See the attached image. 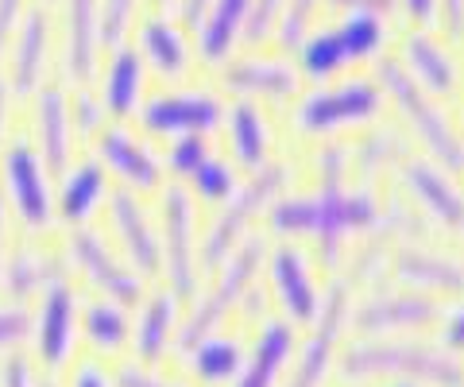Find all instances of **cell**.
Listing matches in <instances>:
<instances>
[{
  "label": "cell",
  "instance_id": "51",
  "mask_svg": "<svg viewBox=\"0 0 464 387\" xmlns=\"http://www.w3.org/2000/svg\"><path fill=\"white\" fill-rule=\"evenodd\" d=\"M445 341H449V345H453V349H464V310L457 314L453 322H449V329H445Z\"/></svg>",
  "mask_w": 464,
  "mask_h": 387
},
{
  "label": "cell",
  "instance_id": "11",
  "mask_svg": "<svg viewBox=\"0 0 464 387\" xmlns=\"http://www.w3.org/2000/svg\"><path fill=\"white\" fill-rule=\"evenodd\" d=\"M70 252H74V260L82 264L85 276L93 279V286H101L112 303H136V298H140V279L112 260L97 233H85V228H78V233L70 237Z\"/></svg>",
  "mask_w": 464,
  "mask_h": 387
},
{
  "label": "cell",
  "instance_id": "17",
  "mask_svg": "<svg viewBox=\"0 0 464 387\" xmlns=\"http://www.w3.org/2000/svg\"><path fill=\"white\" fill-rule=\"evenodd\" d=\"M112 218H116V228H121L124 248H128V256H132V264L140 271H155L159 260H163V252H159V240L148 228V221H143L140 202L128 190L112 194Z\"/></svg>",
  "mask_w": 464,
  "mask_h": 387
},
{
  "label": "cell",
  "instance_id": "9",
  "mask_svg": "<svg viewBox=\"0 0 464 387\" xmlns=\"http://www.w3.org/2000/svg\"><path fill=\"white\" fill-rule=\"evenodd\" d=\"M163 237H167L163 264H167L170 286L179 298H190L194 295V248H190L194 213H190V202H186L182 190H170L163 202Z\"/></svg>",
  "mask_w": 464,
  "mask_h": 387
},
{
  "label": "cell",
  "instance_id": "30",
  "mask_svg": "<svg viewBox=\"0 0 464 387\" xmlns=\"http://www.w3.org/2000/svg\"><path fill=\"white\" fill-rule=\"evenodd\" d=\"M170 325H174V298L170 295H155L148 310L140 318V329H136V353L143 361H159L170 341Z\"/></svg>",
  "mask_w": 464,
  "mask_h": 387
},
{
  "label": "cell",
  "instance_id": "6",
  "mask_svg": "<svg viewBox=\"0 0 464 387\" xmlns=\"http://www.w3.org/2000/svg\"><path fill=\"white\" fill-rule=\"evenodd\" d=\"M283 182H286V170L283 167H267V170H259L248 186H244V190L237 194V202L217 218L213 233L206 240V267H217L221 260H228L232 245H237V237L244 233V225L252 221V213L264 202H271V198L283 190Z\"/></svg>",
  "mask_w": 464,
  "mask_h": 387
},
{
  "label": "cell",
  "instance_id": "55",
  "mask_svg": "<svg viewBox=\"0 0 464 387\" xmlns=\"http://www.w3.org/2000/svg\"><path fill=\"white\" fill-rule=\"evenodd\" d=\"M43 387H51V383H43Z\"/></svg>",
  "mask_w": 464,
  "mask_h": 387
},
{
  "label": "cell",
  "instance_id": "35",
  "mask_svg": "<svg viewBox=\"0 0 464 387\" xmlns=\"http://www.w3.org/2000/svg\"><path fill=\"white\" fill-rule=\"evenodd\" d=\"M344 63H348V54L341 47L337 32H317L306 47H302V66H306V74H314V78H325L333 70H341Z\"/></svg>",
  "mask_w": 464,
  "mask_h": 387
},
{
  "label": "cell",
  "instance_id": "18",
  "mask_svg": "<svg viewBox=\"0 0 464 387\" xmlns=\"http://www.w3.org/2000/svg\"><path fill=\"white\" fill-rule=\"evenodd\" d=\"M225 85H232L240 93L290 97L298 90V74L286 63H275V59H240L225 70Z\"/></svg>",
  "mask_w": 464,
  "mask_h": 387
},
{
  "label": "cell",
  "instance_id": "22",
  "mask_svg": "<svg viewBox=\"0 0 464 387\" xmlns=\"http://www.w3.org/2000/svg\"><path fill=\"white\" fill-rule=\"evenodd\" d=\"M406 182H411V190L422 198V202L430 206V213L441 225L464 228V202H460L453 190H449V182L438 175V170H430L422 163H406Z\"/></svg>",
  "mask_w": 464,
  "mask_h": 387
},
{
  "label": "cell",
  "instance_id": "15",
  "mask_svg": "<svg viewBox=\"0 0 464 387\" xmlns=\"http://www.w3.org/2000/svg\"><path fill=\"white\" fill-rule=\"evenodd\" d=\"M35 136H39V160H47L51 170H66V155H70V112H66V97H63L58 85L39 90Z\"/></svg>",
  "mask_w": 464,
  "mask_h": 387
},
{
  "label": "cell",
  "instance_id": "19",
  "mask_svg": "<svg viewBox=\"0 0 464 387\" xmlns=\"http://www.w3.org/2000/svg\"><path fill=\"white\" fill-rule=\"evenodd\" d=\"M101 160H105L121 179H128L132 186H140V190H151V186L159 182V163H155V155L143 148V143H136L132 136L116 132V128L101 136Z\"/></svg>",
  "mask_w": 464,
  "mask_h": 387
},
{
  "label": "cell",
  "instance_id": "21",
  "mask_svg": "<svg viewBox=\"0 0 464 387\" xmlns=\"http://www.w3.org/2000/svg\"><path fill=\"white\" fill-rule=\"evenodd\" d=\"M140 93H143V63L136 51L121 47L109 63L105 85H101V105L116 112V117H128L140 105Z\"/></svg>",
  "mask_w": 464,
  "mask_h": 387
},
{
  "label": "cell",
  "instance_id": "39",
  "mask_svg": "<svg viewBox=\"0 0 464 387\" xmlns=\"http://www.w3.org/2000/svg\"><path fill=\"white\" fill-rule=\"evenodd\" d=\"M206 160H209V148L201 136H179V143L170 148V167L182 170V175H194Z\"/></svg>",
  "mask_w": 464,
  "mask_h": 387
},
{
  "label": "cell",
  "instance_id": "48",
  "mask_svg": "<svg viewBox=\"0 0 464 387\" xmlns=\"http://www.w3.org/2000/svg\"><path fill=\"white\" fill-rule=\"evenodd\" d=\"M70 387H109V380H105V372H101L97 364H82Z\"/></svg>",
  "mask_w": 464,
  "mask_h": 387
},
{
  "label": "cell",
  "instance_id": "37",
  "mask_svg": "<svg viewBox=\"0 0 464 387\" xmlns=\"http://www.w3.org/2000/svg\"><path fill=\"white\" fill-rule=\"evenodd\" d=\"M32 337V314L24 306H0V353L16 349Z\"/></svg>",
  "mask_w": 464,
  "mask_h": 387
},
{
  "label": "cell",
  "instance_id": "43",
  "mask_svg": "<svg viewBox=\"0 0 464 387\" xmlns=\"http://www.w3.org/2000/svg\"><path fill=\"white\" fill-rule=\"evenodd\" d=\"M24 16V0H0V54L12 43V32H16V24Z\"/></svg>",
  "mask_w": 464,
  "mask_h": 387
},
{
  "label": "cell",
  "instance_id": "40",
  "mask_svg": "<svg viewBox=\"0 0 464 387\" xmlns=\"http://www.w3.org/2000/svg\"><path fill=\"white\" fill-rule=\"evenodd\" d=\"M283 5H286V0H252L248 20H244V35H248L252 43H259V39L271 32V24L283 12Z\"/></svg>",
  "mask_w": 464,
  "mask_h": 387
},
{
  "label": "cell",
  "instance_id": "24",
  "mask_svg": "<svg viewBox=\"0 0 464 387\" xmlns=\"http://www.w3.org/2000/svg\"><path fill=\"white\" fill-rule=\"evenodd\" d=\"M58 276H63L58 260H51V256H43V252H20V256H12V260L0 267L5 291L16 295V298L35 295V291H47L51 283H58Z\"/></svg>",
  "mask_w": 464,
  "mask_h": 387
},
{
  "label": "cell",
  "instance_id": "14",
  "mask_svg": "<svg viewBox=\"0 0 464 387\" xmlns=\"http://www.w3.org/2000/svg\"><path fill=\"white\" fill-rule=\"evenodd\" d=\"M101 43V0H66V70L70 78H93Z\"/></svg>",
  "mask_w": 464,
  "mask_h": 387
},
{
  "label": "cell",
  "instance_id": "34",
  "mask_svg": "<svg viewBox=\"0 0 464 387\" xmlns=\"http://www.w3.org/2000/svg\"><path fill=\"white\" fill-rule=\"evenodd\" d=\"M85 334L97 349H121L128 341V318L116 303H93L85 310Z\"/></svg>",
  "mask_w": 464,
  "mask_h": 387
},
{
  "label": "cell",
  "instance_id": "54",
  "mask_svg": "<svg viewBox=\"0 0 464 387\" xmlns=\"http://www.w3.org/2000/svg\"><path fill=\"white\" fill-rule=\"evenodd\" d=\"M0 245H5V198H0ZM5 267V264H0Z\"/></svg>",
  "mask_w": 464,
  "mask_h": 387
},
{
  "label": "cell",
  "instance_id": "52",
  "mask_svg": "<svg viewBox=\"0 0 464 387\" xmlns=\"http://www.w3.org/2000/svg\"><path fill=\"white\" fill-rule=\"evenodd\" d=\"M406 8H411V16H418V20H433V0H406Z\"/></svg>",
  "mask_w": 464,
  "mask_h": 387
},
{
  "label": "cell",
  "instance_id": "8",
  "mask_svg": "<svg viewBox=\"0 0 464 387\" xmlns=\"http://www.w3.org/2000/svg\"><path fill=\"white\" fill-rule=\"evenodd\" d=\"M380 109V90L372 82H344L337 90H322L314 93L298 112V124L306 132H329L348 121H368Z\"/></svg>",
  "mask_w": 464,
  "mask_h": 387
},
{
  "label": "cell",
  "instance_id": "10",
  "mask_svg": "<svg viewBox=\"0 0 464 387\" xmlns=\"http://www.w3.org/2000/svg\"><path fill=\"white\" fill-rule=\"evenodd\" d=\"M32 329L39 361L47 368H58L70 356V345H74V295H70L66 283H51L43 291V306Z\"/></svg>",
  "mask_w": 464,
  "mask_h": 387
},
{
  "label": "cell",
  "instance_id": "12",
  "mask_svg": "<svg viewBox=\"0 0 464 387\" xmlns=\"http://www.w3.org/2000/svg\"><path fill=\"white\" fill-rule=\"evenodd\" d=\"M344 310H348V295H344V286H333L329 298H325L322 322H317L314 337L306 341L302 364H298L295 380H290L286 387H317V383L325 380V368H329L333 345H337V334H341V325H344Z\"/></svg>",
  "mask_w": 464,
  "mask_h": 387
},
{
  "label": "cell",
  "instance_id": "1",
  "mask_svg": "<svg viewBox=\"0 0 464 387\" xmlns=\"http://www.w3.org/2000/svg\"><path fill=\"white\" fill-rule=\"evenodd\" d=\"M375 221L372 198H344L341 186H322V194L310 202H283L271 213V225L279 233H314L325 240V248H337L341 233L368 228Z\"/></svg>",
  "mask_w": 464,
  "mask_h": 387
},
{
  "label": "cell",
  "instance_id": "28",
  "mask_svg": "<svg viewBox=\"0 0 464 387\" xmlns=\"http://www.w3.org/2000/svg\"><path fill=\"white\" fill-rule=\"evenodd\" d=\"M290 353V329L286 325H267L264 337H259V349L252 356L248 372L240 376V387H271L275 383V372H279V364L286 361Z\"/></svg>",
  "mask_w": 464,
  "mask_h": 387
},
{
  "label": "cell",
  "instance_id": "42",
  "mask_svg": "<svg viewBox=\"0 0 464 387\" xmlns=\"http://www.w3.org/2000/svg\"><path fill=\"white\" fill-rule=\"evenodd\" d=\"M101 109H105V105L93 102V97L82 90L78 102H74V112H70V121L78 124V132H97V128H101Z\"/></svg>",
  "mask_w": 464,
  "mask_h": 387
},
{
  "label": "cell",
  "instance_id": "36",
  "mask_svg": "<svg viewBox=\"0 0 464 387\" xmlns=\"http://www.w3.org/2000/svg\"><path fill=\"white\" fill-rule=\"evenodd\" d=\"M322 0H286V8H283V20H279V39H283V47H295V43L306 39V27L314 20V12Z\"/></svg>",
  "mask_w": 464,
  "mask_h": 387
},
{
  "label": "cell",
  "instance_id": "23",
  "mask_svg": "<svg viewBox=\"0 0 464 387\" xmlns=\"http://www.w3.org/2000/svg\"><path fill=\"white\" fill-rule=\"evenodd\" d=\"M433 303L426 298H380V303H368L356 314V325L368 329V334H380V329H395V325H426L433 322Z\"/></svg>",
  "mask_w": 464,
  "mask_h": 387
},
{
  "label": "cell",
  "instance_id": "4",
  "mask_svg": "<svg viewBox=\"0 0 464 387\" xmlns=\"http://www.w3.org/2000/svg\"><path fill=\"white\" fill-rule=\"evenodd\" d=\"M5 190H8V202L16 206L20 221L27 228H47L51 225V186L47 175H43V163H39V151H32V143L24 140H12L8 151H5Z\"/></svg>",
  "mask_w": 464,
  "mask_h": 387
},
{
  "label": "cell",
  "instance_id": "53",
  "mask_svg": "<svg viewBox=\"0 0 464 387\" xmlns=\"http://www.w3.org/2000/svg\"><path fill=\"white\" fill-rule=\"evenodd\" d=\"M5 112H8V85L0 82V128H5Z\"/></svg>",
  "mask_w": 464,
  "mask_h": 387
},
{
  "label": "cell",
  "instance_id": "27",
  "mask_svg": "<svg viewBox=\"0 0 464 387\" xmlns=\"http://www.w3.org/2000/svg\"><path fill=\"white\" fill-rule=\"evenodd\" d=\"M143 54H148V63L167 78H179L186 70L182 35H179V27L167 24V20H148L143 24Z\"/></svg>",
  "mask_w": 464,
  "mask_h": 387
},
{
  "label": "cell",
  "instance_id": "46",
  "mask_svg": "<svg viewBox=\"0 0 464 387\" xmlns=\"http://www.w3.org/2000/svg\"><path fill=\"white\" fill-rule=\"evenodd\" d=\"M329 5L353 8V12H372V16H380V12H391V8H395V0H329Z\"/></svg>",
  "mask_w": 464,
  "mask_h": 387
},
{
  "label": "cell",
  "instance_id": "44",
  "mask_svg": "<svg viewBox=\"0 0 464 387\" xmlns=\"http://www.w3.org/2000/svg\"><path fill=\"white\" fill-rule=\"evenodd\" d=\"M341 170H344V151L341 148L322 151V186H341Z\"/></svg>",
  "mask_w": 464,
  "mask_h": 387
},
{
  "label": "cell",
  "instance_id": "31",
  "mask_svg": "<svg viewBox=\"0 0 464 387\" xmlns=\"http://www.w3.org/2000/svg\"><path fill=\"white\" fill-rule=\"evenodd\" d=\"M399 276L411 283L438 286V291H464V271L453 267L449 260H438V256H426V252H402Z\"/></svg>",
  "mask_w": 464,
  "mask_h": 387
},
{
  "label": "cell",
  "instance_id": "25",
  "mask_svg": "<svg viewBox=\"0 0 464 387\" xmlns=\"http://www.w3.org/2000/svg\"><path fill=\"white\" fill-rule=\"evenodd\" d=\"M402 54H406V63H411V70H414V82H426L430 90H438V93L453 90V82H457L453 63H449V54L430 35H411L402 43Z\"/></svg>",
  "mask_w": 464,
  "mask_h": 387
},
{
  "label": "cell",
  "instance_id": "32",
  "mask_svg": "<svg viewBox=\"0 0 464 387\" xmlns=\"http://www.w3.org/2000/svg\"><path fill=\"white\" fill-rule=\"evenodd\" d=\"M240 368V345L237 341H225V337H201L194 345V372L206 383H221L232 380Z\"/></svg>",
  "mask_w": 464,
  "mask_h": 387
},
{
  "label": "cell",
  "instance_id": "26",
  "mask_svg": "<svg viewBox=\"0 0 464 387\" xmlns=\"http://www.w3.org/2000/svg\"><path fill=\"white\" fill-rule=\"evenodd\" d=\"M101 198H105V175H101L97 163H82L63 182V218L70 225H82Z\"/></svg>",
  "mask_w": 464,
  "mask_h": 387
},
{
  "label": "cell",
  "instance_id": "7",
  "mask_svg": "<svg viewBox=\"0 0 464 387\" xmlns=\"http://www.w3.org/2000/svg\"><path fill=\"white\" fill-rule=\"evenodd\" d=\"M221 121V102L209 93H163L143 105V124L159 136H201Z\"/></svg>",
  "mask_w": 464,
  "mask_h": 387
},
{
  "label": "cell",
  "instance_id": "13",
  "mask_svg": "<svg viewBox=\"0 0 464 387\" xmlns=\"http://www.w3.org/2000/svg\"><path fill=\"white\" fill-rule=\"evenodd\" d=\"M47 51H51V20L43 8H32L20 20V35L12 47V90L16 93H32L43 82L47 70Z\"/></svg>",
  "mask_w": 464,
  "mask_h": 387
},
{
  "label": "cell",
  "instance_id": "5",
  "mask_svg": "<svg viewBox=\"0 0 464 387\" xmlns=\"http://www.w3.org/2000/svg\"><path fill=\"white\" fill-rule=\"evenodd\" d=\"M259 256H264V245H259V240H248V245H244L237 256H232L228 267H225V276H221V283H217V291L190 314V322L182 325V337H179L182 349H194L198 341L206 337L209 329L221 322L232 306H237V298L248 291V283H252V276H256Z\"/></svg>",
  "mask_w": 464,
  "mask_h": 387
},
{
  "label": "cell",
  "instance_id": "38",
  "mask_svg": "<svg viewBox=\"0 0 464 387\" xmlns=\"http://www.w3.org/2000/svg\"><path fill=\"white\" fill-rule=\"evenodd\" d=\"M194 182H198V194L201 198H225L232 194V170L217 160H206L194 170Z\"/></svg>",
  "mask_w": 464,
  "mask_h": 387
},
{
  "label": "cell",
  "instance_id": "47",
  "mask_svg": "<svg viewBox=\"0 0 464 387\" xmlns=\"http://www.w3.org/2000/svg\"><path fill=\"white\" fill-rule=\"evenodd\" d=\"M121 387H170V383L155 380V376H148V372H140V368H121Z\"/></svg>",
  "mask_w": 464,
  "mask_h": 387
},
{
  "label": "cell",
  "instance_id": "3",
  "mask_svg": "<svg viewBox=\"0 0 464 387\" xmlns=\"http://www.w3.org/2000/svg\"><path fill=\"white\" fill-rule=\"evenodd\" d=\"M380 78H383V85L391 90V97L399 102V109L406 112V117H411L414 132L422 136L426 148L438 155V160H441L449 170H460V167H464V143L453 136V128L445 124L441 112L430 105V97L418 90V82L402 70V63H395V59L380 63Z\"/></svg>",
  "mask_w": 464,
  "mask_h": 387
},
{
  "label": "cell",
  "instance_id": "20",
  "mask_svg": "<svg viewBox=\"0 0 464 387\" xmlns=\"http://www.w3.org/2000/svg\"><path fill=\"white\" fill-rule=\"evenodd\" d=\"M252 0H209V16L198 27V43L201 54L213 63H221L232 51V43L244 32V20H248Z\"/></svg>",
  "mask_w": 464,
  "mask_h": 387
},
{
  "label": "cell",
  "instance_id": "45",
  "mask_svg": "<svg viewBox=\"0 0 464 387\" xmlns=\"http://www.w3.org/2000/svg\"><path fill=\"white\" fill-rule=\"evenodd\" d=\"M0 387H32V368H27V361H8L5 372H0Z\"/></svg>",
  "mask_w": 464,
  "mask_h": 387
},
{
  "label": "cell",
  "instance_id": "49",
  "mask_svg": "<svg viewBox=\"0 0 464 387\" xmlns=\"http://www.w3.org/2000/svg\"><path fill=\"white\" fill-rule=\"evenodd\" d=\"M445 20H449V32L453 35L464 32V0H445Z\"/></svg>",
  "mask_w": 464,
  "mask_h": 387
},
{
  "label": "cell",
  "instance_id": "50",
  "mask_svg": "<svg viewBox=\"0 0 464 387\" xmlns=\"http://www.w3.org/2000/svg\"><path fill=\"white\" fill-rule=\"evenodd\" d=\"M209 8V0H182V20L190 27H201V12Z\"/></svg>",
  "mask_w": 464,
  "mask_h": 387
},
{
  "label": "cell",
  "instance_id": "29",
  "mask_svg": "<svg viewBox=\"0 0 464 387\" xmlns=\"http://www.w3.org/2000/svg\"><path fill=\"white\" fill-rule=\"evenodd\" d=\"M228 132H232V148H237L244 167H264L267 128H264V117H259L252 105H237L228 112Z\"/></svg>",
  "mask_w": 464,
  "mask_h": 387
},
{
  "label": "cell",
  "instance_id": "41",
  "mask_svg": "<svg viewBox=\"0 0 464 387\" xmlns=\"http://www.w3.org/2000/svg\"><path fill=\"white\" fill-rule=\"evenodd\" d=\"M132 8H136V0H105V8H101V39L105 43L121 39L128 20H132Z\"/></svg>",
  "mask_w": 464,
  "mask_h": 387
},
{
  "label": "cell",
  "instance_id": "2",
  "mask_svg": "<svg viewBox=\"0 0 464 387\" xmlns=\"http://www.w3.org/2000/svg\"><path fill=\"white\" fill-rule=\"evenodd\" d=\"M341 372L344 380H368L380 372H395V376H418L438 387H464L460 368L449 356L418 345H356L344 353Z\"/></svg>",
  "mask_w": 464,
  "mask_h": 387
},
{
  "label": "cell",
  "instance_id": "33",
  "mask_svg": "<svg viewBox=\"0 0 464 387\" xmlns=\"http://www.w3.org/2000/svg\"><path fill=\"white\" fill-rule=\"evenodd\" d=\"M341 39V47L348 59H368L372 51H380V43H383V24L380 16H372V12H353L341 27H333Z\"/></svg>",
  "mask_w": 464,
  "mask_h": 387
},
{
  "label": "cell",
  "instance_id": "16",
  "mask_svg": "<svg viewBox=\"0 0 464 387\" xmlns=\"http://www.w3.org/2000/svg\"><path fill=\"white\" fill-rule=\"evenodd\" d=\"M271 276H275V291H279L286 314L295 322H310L317 314V295H314V283L306 276V264L295 248H283L275 252V264H271Z\"/></svg>",
  "mask_w": 464,
  "mask_h": 387
}]
</instances>
